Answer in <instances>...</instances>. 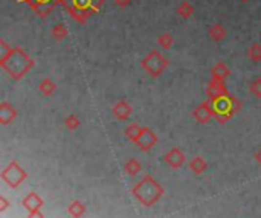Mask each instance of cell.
Returning <instances> with one entry per match:
<instances>
[{
	"label": "cell",
	"mask_w": 261,
	"mask_h": 218,
	"mask_svg": "<svg viewBox=\"0 0 261 218\" xmlns=\"http://www.w3.org/2000/svg\"><path fill=\"white\" fill-rule=\"evenodd\" d=\"M0 64L12 78L20 80L24 73L34 67V60L22 47H12L11 52L0 60Z\"/></svg>",
	"instance_id": "1"
},
{
	"label": "cell",
	"mask_w": 261,
	"mask_h": 218,
	"mask_svg": "<svg viewBox=\"0 0 261 218\" xmlns=\"http://www.w3.org/2000/svg\"><path fill=\"white\" fill-rule=\"evenodd\" d=\"M69 14L80 23H86L103 6L104 0H61Z\"/></svg>",
	"instance_id": "2"
},
{
	"label": "cell",
	"mask_w": 261,
	"mask_h": 218,
	"mask_svg": "<svg viewBox=\"0 0 261 218\" xmlns=\"http://www.w3.org/2000/svg\"><path fill=\"white\" fill-rule=\"evenodd\" d=\"M141 66H142V69H144L148 75L157 76V75H160V73H162V72L167 69L168 60H167L162 54H160L159 50L154 49V50H152V52L142 60Z\"/></svg>",
	"instance_id": "3"
},
{
	"label": "cell",
	"mask_w": 261,
	"mask_h": 218,
	"mask_svg": "<svg viewBox=\"0 0 261 218\" xmlns=\"http://www.w3.org/2000/svg\"><path fill=\"white\" fill-rule=\"evenodd\" d=\"M20 2L28 3L40 17H46L61 0H20Z\"/></svg>",
	"instance_id": "4"
},
{
	"label": "cell",
	"mask_w": 261,
	"mask_h": 218,
	"mask_svg": "<svg viewBox=\"0 0 261 218\" xmlns=\"http://www.w3.org/2000/svg\"><path fill=\"white\" fill-rule=\"evenodd\" d=\"M209 37H211V40L213 42H221V40H225L226 35H228V31L226 28L223 26V24L220 23H214L213 26L209 28Z\"/></svg>",
	"instance_id": "5"
},
{
	"label": "cell",
	"mask_w": 261,
	"mask_h": 218,
	"mask_svg": "<svg viewBox=\"0 0 261 218\" xmlns=\"http://www.w3.org/2000/svg\"><path fill=\"white\" fill-rule=\"evenodd\" d=\"M229 73H231V72H229L228 66H226V64L223 63V61H218L216 66L213 67V78L217 80V81H223Z\"/></svg>",
	"instance_id": "6"
},
{
	"label": "cell",
	"mask_w": 261,
	"mask_h": 218,
	"mask_svg": "<svg viewBox=\"0 0 261 218\" xmlns=\"http://www.w3.org/2000/svg\"><path fill=\"white\" fill-rule=\"evenodd\" d=\"M208 93L213 96V98H221L223 95L226 93V90H225V87H223L221 81L214 80L213 83L208 86Z\"/></svg>",
	"instance_id": "7"
},
{
	"label": "cell",
	"mask_w": 261,
	"mask_h": 218,
	"mask_svg": "<svg viewBox=\"0 0 261 218\" xmlns=\"http://www.w3.org/2000/svg\"><path fill=\"white\" fill-rule=\"evenodd\" d=\"M177 14L185 20L190 19L194 14V6L188 2V0H183V2L179 3V6H177Z\"/></svg>",
	"instance_id": "8"
},
{
	"label": "cell",
	"mask_w": 261,
	"mask_h": 218,
	"mask_svg": "<svg viewBox=\"0 0 261 218\" xmlns=\"http://www.w3.org/2000/svg\"><path fill=\"white\" fill-rule=\"evenodd\" d=\"M67 34H69V31H67V28L65 26L63 23H58L52 28V37H54V40H57V42L65 40V38L67 37Z\"/></svg>",
	"instance_id": "9"
},
{
	"label": "cell",
	"mask_w": 261,
	"mask_h": 218,
	"mask_svg": "<svg viewBox=\"0 0 261 218\" xmlns=\"http://www.w3.org/2000/svg\"><path fill=\"white\" fill-rule=\"evenodd\" d=\"M157 44L162 47V49H170L173 44H174V38H173V35L171 34H160L159 37H157Z\"/></svg>",
	"instance_id": "10"
},
{
	"label": "cell",
	"mask_w": 261,
	"mask_h": 218,
	"mask_svg": "<svg viewBox=\"0 0 261 218\" xmlns=\"http://www.w3.org/2000/svg\"><path fill=\"white\" fill-rule=\"evenodd\" d=\"M247 55H249L251 61L254 63H260L261 61V44L260 43H254L249 50H247Z\"/></svg>",
	"instance_id": "11"
},
{
	"label": "cell",
	"mask_w": 261,
	"mask_h": 218,
	"mask_svg": "<svg viewBox=\"0 0 261 218\" xmlns=\"http://www.w3.org/2000/svg\"><path fill=\"white\" fill-rule=\"evenodd\" d=\"M54 88H55V84H54L51 80H49V78L43 80L42 84H40V90H42L43 93H46V95H49L51 92H54Z\"/></svg>",
	"instance_id": "12"
},
{
	"label": "cell",
	"mask_w": 261,
	"mask_h": 218,
	"mask_svg": "<svg viewBox=\"0 0 261 218\" xmlns=\"http://www.w3.org/2000/svg\"><path fill=\"white\" fill-rule=\"evenodd\" d=\"M11 46L5 42V40H0V60L5 58L9 52H11Z\"/></svg>",
	"instance_id": "13"
},
{
	"label": "cell",
	"mask_w": 261,
	"mask_h": 218,
	"mask_svg": "<svg viewBox=\"0 0 261 218\" xmlns=\"http://www.w3.org/2000/svg\"><path fill=\"white\" fill-rule=\"evenodd\" d=\"M251 90H252L257 96H261V78H257V80L252 81Z\"/></svg>",
	"instance_id": "14"
},
{
	"label": "cell",
	"mask_w": 261,
	"mask_h": 218,
	"mask_svg": "<svg viewBox=\"0 0 261 218\" xmlns=\"http://www.w3.org/2000/svg\"><path fill=\"white\" fill-rule=\"evenodd\" d=\"M119 116H126V113L129 111V109H127V106L126 104H119L118 107H116V110H115Z\"/></svg>",
	"instance_id": "15"
},
{
	"label": "cell",
	"mask_w": 261,
	"mask_h": 218,
	"mask_svg": "<svg viewBox=\"0 0 261 218\" xmlns=\"http://www.w3.org/2000/svg\"><path fill=\"white\" fill-rule=\"evenodd\" d=\"M113 2H115L119 8H127V6L131 5L133 0H113Z\"/></svg>",
	"instance_id": "16"
},
{
	"label": "cell",
	"mask_w": 261,
	"mask_h": 218,
	"mask_svg": "<svg viewBox=\"0 0 261 218\" xmlns=\"http://www.w3.org/2000/svg\"><path fill=\"white\" fill-rule=\"evenodd\" d=\"M241 2H249V0H241Z\"/></svg>",
	"instance_id": "17"
}]
</instances>
